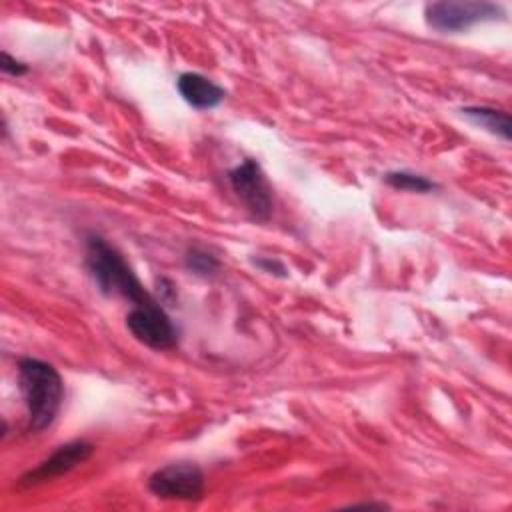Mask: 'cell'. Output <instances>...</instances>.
<instances>
[{
  "mask_svg": "<svg viewBox=\"0 0 512 512\" xmlns=\"http://www.w3.org/2000/svg\"><path fill=\"white\" fill-rule=\"evenodd\" d=\"M18 382L28 412V430L42 432L60 412L64 400L62 376L44 360L22 358L18 362Z\"/></svg>",
  "mask_w": 512,
  "mask_h": 512,
  "instance_id": "6da1fadb",
  "label": "cell"
},
{
  "mask_svg": "<svg viewBox=\"0 0 512 512\" xmlns=\"http://www.w3.org/2000/svg\"><path fill=\"white\" fill-rule=\"evenodd\" d=\"M86 268L104 294L122 296L134 306H150L158 302L140 284L122 254L98 234L86 238Z\"/></svg>",
  "mask_w": 512,
  "mask_h": 512,
  "instance_id": "7a4b0ae2",
  "label": "cell"
},
{
  "mask_svg": "<svg viewBox=\"0 0 512 512\" xmlns=\"http://www.w3.org/2000/svg\"><path fill=\"white\" fill-rule=\"evenodd\" d=\"M504 16V8L494 2H428L424 6L426 24L438 32H462L480 22Z\"/></svg>",
  "mask_w": 512,
  "mask_h": 512,
  "instance_id": "3957f363",
  "label": "cell"
},
{
  "mask_svg": "<svg viewBox=\"0 0 512 512\" xmlns=\"http://www.w3.org/2000/svg\"><path fill=\"white\" fill-rule=\"evenodd\" d=\"M228 182L244 204V208L256 220H268L272 214V188L260 168V164L252 158H246L236 168L228 172Z\"/></svg>",
  "mask_w": 512,
  "mask_h": 512,
  "instance_id": "277c9868",
  "label": "cell"
},
{
  "mask_svg": "<svg viewBox=\"0 0 512 512\" xmlns=\"http://www.w3.org/2000/svg\"><path fill=\"white\" fill-rule=\"evenodd\" d=\"M148 490L164 500H200L204 474L194 462H174L152 472Z\"/></svg>",
  "mask_w": 512,
  "mask_h": 512,
  "instance_id": "5b68a950",
  "label": "cell"
},
{
  "mask_svg": "<svg viewBox=\"0 0 512 512\" xmlns=\"http://www.w3.org/2000/svg\"><path fill=\"white\" fill-rule=\"evenodd\" d=\"M126 326L136 340L154 350H170L176 346L178 332L158 302L150 306H134L126 314Z\"/></svg>",
  "mask_w": 512,
  "mask_h": 512,
  "instance_id": "8992f818",
  "label": "cell"
},
{
  "mask_svg": "<svg viewBox=\"0 0 512 512\" xmlns=\"http://www.w3.org/2000/svg\"><path fill=\"white\" fill-rule=\"evenodd\" d=\"M92 452H94V446L84 440H74V442L62 444L44 462H40L34 470L26 472L22 476V484L32 486V484H40L50 478L62 476V474L74 470L76 466H80L82 462H86L92 456Z\"/></svg>",
  "mask_w": 512,
  "mask_h": 512,
  "instance_id": "52a82bcc",
  "label": "cell"
},
{
  "mask_svg": "<svg viewBox=\"0 0 512 512\" xmlns=\"http://www.w3.org/2000/svg\"><path fill=\"white\" fill-rule=\"evenodd\" d=\"M180 96L196 110H210L216 108L226 92L222 86L212 82L210 78L198 74V72H184L176 80Z\"/></svg>",
  "mask_w": 512,
  "mask_h": 512,
  "instance_id": "ba28073f",
  "label": "cell"
},
{
  "mask_svg": "<svg viewBox=\"0 0 512 512\" xmlns=\"http://www.w3.org/2000/svg\"><path fill=\"white\" fill-rule=\"evenodd\" d=\"M462 114L472 120L476 126L510 140V116L504 110H496L490 106H466L462 108Z\"/></svg>",
  "mask_w": 512,
  "mask_h": 512,
  "instance_id": "9c48e42d",
  "label": "cell"
},
{
  "mask_svg": "<svg viewBox=\"0 0 512 512\" xmlns=\"http://www.w3.org/2000/svg\"><path fill=\"white\" fill-rule=\"evenodd\" d=\"M386 184L396 188V190H404V192H418V194H426L430 190L436 188V184L422 176V174H414L408 170H394V172H386L384 176Z\"/></svg>",
  "mask_w": 512,
  "mask_h": 512,
  "instance_id": "30bf717a",
  "label": "cell"
},
{
  "mask_svg": "<svg viewBox=\"0 0 512 512\" xmlns=\"http://www.w3.org/2000/svg\"><path fill=\"white\" fill-rule=\"evenodd\" d=\"M184 264L190 272L198 274V276H212L218 272L220 268V262L216 256H212L210 252L202 250V248H190L186 252V258H184Z\"/></svg>",
  "mask_w": 512,
  "mask_h": 512,
  "instance_id": "8fae6325",
  "label": "cell"
},
{
  "mask_svg": "<svg viewBox=\"0 0 512 512\" xmlns=\"http://www.w3.org/2000/svg\"><path fill=\"white\" fill-rule=\"evenodd\" d=\"M2 72L4 74H10V76H24L28 72V64L12 58L8 52H2V64H0Z\"/></svg>",
  "mask_w": 512,
  "mask_h": 512,
  "instance_id": "7c38bea8",
  "label": "cell"
},
{
  "mask_svg": "<svg viewBox=\"0 0 512 512\" xmlns=\"http://www.w3.org/2000/svg\"><path fill=\"white\" fill-rule=\"evenodd\" d=\"M254 264H256L262 272L274 274V276H278V278H286V276H288L286 266H284L278 258H256Z\"/></svg>",
  "mask_w": 512,
  "mask_h": 512,
  "instance_id": "4fadbf2b",
  "label": "cell"
}]
</instances>
